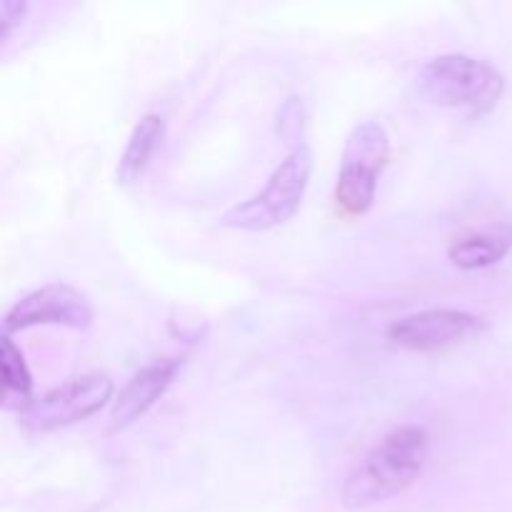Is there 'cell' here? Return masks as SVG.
<instances>
[{"mask_svg": "<svg viewBox=\"0 0 512 512\" xmlns=\"http://www.w3.org/2000/svg\"><path fill=\"white\" fill-rule=\"evenodd\" d=\"M428 453L430 440L423 428L393 430L350 468L340 485V500L345 508H370L400 495L423 473Z\"/></svg>", "mask_w": 512, "mask_h": 512, "instance_id": "6da1fadb", "label": "cell"}, {"mask_svg": "<svg viewBox=\"0 0 512 512\" xmlns=\"http://www.w3.org/2000/svg\"><path fill=\"white\" fill-rule=\"evenodd\" d=\"M418 90L440 108L485 115L503 98L505 78L483 60L468 55H440L420 70Z\"/></svg>", "mask_w": 512, "mask_h": 512, "instance_id": "7a4b0ae2", "label": "cell"}, {"mask_svg": "<svg viewBox=\"0 0 512 512\" xmlns=\"http://www.w3.org/2000/svg\"><path fill=\"white\" fill-rule=\"evenodd\" d=\"M310 175H313V150L308 145H298L275 168L268 185L258 195L228 210L220 218V225L250 230V233H263L275 225H283L285 220L298 213L305 190H308Z\"/></svg>", "mask_w": 512, "mask_h": 512, "instance_id": "3957f363", "label": "cell"}, {"mask_svg": "<svg viewBox=\"0 0 512 512\" xmlns=\"http://www.w3.org/2000/svg\"><path fill=\"white\" fill-rule=\"evenodd\" d=\"M390 158L388 133L380 123H360L350 133L340 163L335 200L348 215L368 213L378 190V178Z\"/></svg>", "mask_w": 512, "mask_h": 512, "instance_id": "277c9868", "label": "cell"}, {"mask_svg": "<svg viewBox=\"0 0 512 512\" xmlns=\"http://www.w3.org/2000/svg\"><path fill=\"white\" fill-rule=\"evenodd\" d=\"M113 395V383L105 375H88V378L70 380L63 388L50 390L38 398L28 413H23V425L33 433H50L65 428L78 420L98 413Z\"/></svg>", "mask_w": 512, "mask_h": 512, "instance_id": "5b68a950", "label": "cell"}, {"mask_svg": "<svg viewBox=\"0 0 512 512\" xmlns=\"http://www.w3.org/2000/svg\"><path fill=\"white\" fill-rule=\"evenodd\" d=\"M93 323V308L88 298L73 285L55 283L25 295L8 310L3 320L5 335L33 325H68V328H88Z\"/></svg>", "mask_w": 512, "mask_h": 512, "instance_id": "8992f818", "label": "cell"}, {"mask_svg": "<svg viewBox=\"0 0 512 512\" xmlns=\"http://www.w3.org/2000/svg\"><path fill=\"white\" fill-rule=\"evenodd\" d=\"M478 330V318L463 310H425V313L408 315L403 320H395L388 328V338L400 348L430 350L448 348V345L463 343L465 338Z\"/></svg>", "mask_w": 512, "mask_h": 512, "instance_id": "52a82bcc", "label": "cell"}, {"mask_svg": "<svg viewBox=\"0 0 512 512\" xmlns=\"http://www.w3.org/2000/svg\"><path fill=\"white\" fill-rule=\"evenodd\" d=\"M178 368V358H163L145 365L140 373H135V378L120 390L118 400L113 403V410H110V428L123 430L128 425H133L135 420L143 418L163 398L165 390L173 383Z\"/></svg>", "mask_w": 512, "mask_h": 512, "instance_id": "ba28073f", "label": "cell"}, {"mask_svg": "<svg viewBox=\"0 0 512 512\" xmlns=\"http://www.w3.org/2000/svg\"><path fill=\"white\" fill-rule=\"evenodd\" d=\"M163 138H165V120L155 113L143 115L140 123L135 125L133 135H130L123 158H120V165H118L120 183H135V180L148 170L150 160L155 158L158 148L163 145Z\"/></svg>", "mask_w": 512, "mask_h": 512, "instance_id": "9c48e42d", "label": "cell"}, {"mask_svg": "<svg viewBox=\"0 0 512 512\" xmlns=\"http://www.w3.org/2000/svg\"><path fill=\"white\" fill-rule=\"evenodd\" d=\"M0 380H3V410L13 413H28L33 408V380H30L28 365L23 353L13 345L10 335H3L0 343Z\"/></svg>", "mask_w": 512, "mask_h": 512, "instance_id": "30bf717a", "label": "cell"}, {"mask_svg": "<svg viewBox=\"0 0 512 512\" xmlns=\"http://www.w3.org/2000/svg\"><path fill=\"white\" fill-rule=\"evenodd\" d=\"M512 238L508 233H475L450 245L448 255L458 268L480 270L500 263L508 255Z\"/></svg>", "mask_w": 512, "mask_h": 512, "instance_id": "8fae6325", "label": "cell"}, {"mask_svg": "<svg viewBox=\"0 0 512 512\" xmlns=\"http://www.w3.org/2000/svg\"><path fill=\"white\" fill-rule=\"evenodd\" d=\"M28 5L25 3H3L0 8V23H3V38H8L10 30H13L15 23H20V18L25 15Z\"/></svg>", "mask_w": 512, "mask_h": 512, "instance_id": "7c38bea8", "label": "cell"}]
</instances>
